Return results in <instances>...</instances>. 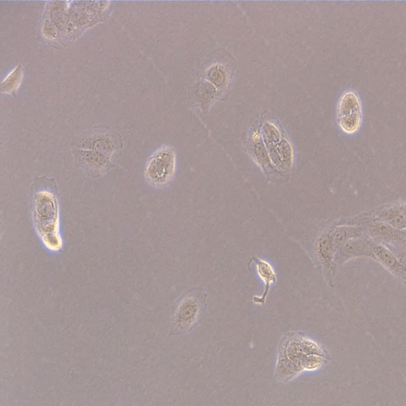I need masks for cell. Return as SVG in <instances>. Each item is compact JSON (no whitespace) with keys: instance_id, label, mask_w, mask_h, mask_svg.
Masks as SVG:
<instances>
[{"instance_id":"cell-1","label":"cell","mask_w":406,"mask_h":406,"mask_svg":"<svg viewBox=\"0 0 406 406\" xmlns=\"http://www.w3.org/2000/svg\"><path fill=\"white\" fill-rule=\"evenodd\" d=\"M329 354L325 347L299 333H290L279 346L275 377L288 382L304 372H317L326 367Z\"/></svg>"},{"instance_id":"cell-2","label":"cell","mask_w":406,"mask_h":406,"mask_svg":"<svg viewBox=\"0 0 406 406\" xmlns=\"http://www.w3.org/2000/svg\"><path fill=\"white\" fill-rule=\"evenodd\" d=\"M33 217L35 229L45 248L60 252L63 240L60 232V209L57 192L50 187L36 188L33 196Z\"/></svg>"},{"instance_id":"cell-3","label":"cell","mask_w":406,"mask_h":406,"mask_svg":"<svg viewBox=\"0 0 406 406\" xmlns=\"http://www.w3.org/2000/svg\"><path fill=\"white\" fill-rule=\"evenodd\" d=\"M176 168V154L173 147L164 145L157 150L145 168V177L149 184L162 187L173 180Z\"/></svg>"},{"instance_id":"cell-4","label":"cell","mask_w":406,"mask_h":406,"mask_svg":"<svg viewBox=\"0 0 406 406\" xmlns=\"http://www.w3.org/2000/svg\"><path fill=\"white\" fill-rule=\"evenodd\" d=\"M337 115L341 131L349 136L360 131L363 113L361 99L357 92L347 90L342 94L338 101Z\"/></svg>"},{"instance_id":"cell-5","label":"cell","mask_w":406,"mask_h":406,"mask_svg":"<svg viewBox=\"0 0 406 406\" xmlns=\"http://www.w3.org/2000/svg\"><path fill=\"white\" fill-rule=\"evenodd\" d=\"M200 307L196 298L187 296L181 300L174 314V325L179 331L189 332L197 322Z\"/></svg>"},{"instance_id":"cell-6","label":"cell","mask_w":406,"mask_h":406,"mask_svg":"<svg viewBox=\"0 0 406 406\" xmlns=\"http://www.w3.org/2000/svg\"><path fill=\"white\" fill-rule=\"evenodd\" d=\"M253 261H254L259 277L264 284L261 296L255 297L254 302L263 305L266 304L270 288L275 284L277 279H276V274L272 264L261 258H254Z\"/></svg>"},{"instance_id":"cell-7","label":"cell","mask_w":406,"mask_h":406,"mask_svg":"<svg viewBox=\"0 0 406 406\" xmlns=\"http://www.w3.org/2000/svg\"><path fill=\"white\" fill-rule=\"evenodd\" d=\"M23 72H24V70H23L21 64H19L14 70L11 71L7 78L2 82V92L15 96L23 79Z\"/></svg>"}]
</instances>
